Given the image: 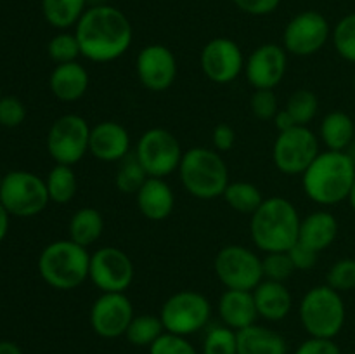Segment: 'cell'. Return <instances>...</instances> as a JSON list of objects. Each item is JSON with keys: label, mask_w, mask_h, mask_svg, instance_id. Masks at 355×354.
<instances>
[{"label": "cell", "mask_w": 355, "mask_h": 354, "mask_svg": "<svg viewBox=\"0 0 355 354\" xmlns=\"http://www.w3.org/2000/svg\"><path fill=\"white\" fill-rule=\"evenodd\" d=\"M76 40L85 59L92 62H111L130 49L134 30L128 17L116 7H87L75 26Z\"/></svg>", "instance_id": "6da1fadb"}, {"label": "cell", "mask_w": 355, "mask_h": 354, "mask_svg": "<svg viewBox=\"0 0 355 354\" xmlns=\"http://www.w3.org/2000/svg\"><path fill=\"white\" fill-rule=\"evenodd\" d=\"M354 183L355 162L347 151H321L302 174L305 194L314 203L324 207L349 200Z\"/></svg>", "instance_id": "7a4b0ae2"}, {"label": "cell", "mask_w": 355, "mask_h": 354, "mask_svg": "<svg viewBox=\"0 0 355 354\" xmlns=\"http://www.w3.org/2000/svg\"><path fill=\"white\" fill-rule=\"evenodd\" d=\"M302 217L297 207L283 196H270L252 214V242L263 253L288 252L298 242Z\"/></svg>", "instance_id": "3957f363"}, {"label": "cell", "mask_w": 355, "mask_h": 354, "mask_svg": "<svg viewBox=\"0 0 355 354\" xmlns=\"http://www.w3.org/2000/svg\"><path fill=\"white\" fill-rule=\"evenodd\" d=\"M90 253L73 239H58L45 246L38 257V273L55 290H75L89 280Z\"/></svg>", "instance_id": "277c9868"}, {"label": "cell", "mask_w": 355, "mask_h": 354, "mask_svg": "<svg viewBox=\"0 0 355 354\" xmlns=\"http://www.w3.org/2000/svg\"><path fill=\"white\" fill-rule=\"evenodd\" d=\"M180 183L191 196L198 200H215L224 196L229 186V170L217 149L196 146L184 153L179 165Z\"/></svg>", "instance_id": "5b68a950"}, {"label": "cell", "mask_w": 355, "mask_h": 354, "mask_svg": "<svg viewBox=\"0 0 355 354\" xmlns=\"http://www.w3.org/2000/svg\"><path fill=\"white\" fill-rule=\"evenodd\" d=\"M298 316L305 332L318 339H335L347 318L345 302L340 292L329 285L312 287L300 301Z\"/></svg>", "instance_id": "8992f818"}, {"label": "cell", "mask_w": 355, "mask_h": 354, "mask_svg": "<svg viewBox=\"0 0 355 354\" xmlns=\"http://www.w3.org/2000/svg\"><path fill=\"white\" fill-rule=\"evenodd\" d=\"M0 201L10 215L33 217L45 210L51 198L45 179L28 170H12L2 177Z\"/></svg>", "instance_id": "52a82bcc"}, {"label": "cell", "mask_w": 355, "mask_h": 354, "mask_svg": "<svg viewBox=\"0 0 355 354\" xmlns=\"http://www.w3.org/2000/svg\"><path fill=\"white\" fill-rule=\"evenodd\" d=\"M214 271L225 290L253 292L263 280L262 259L245 245H225L217 252Z\"/></svg>", "instance_id": "ba28073f"}, {"label": "cell", "mask_w": 355, "mask_h": 354, "mask_svg": "<svg viewBox=\"0 0 355 354\" xmlns=\"http://www.w3.org/2000/svg\"><path fill=\"white\" fill-rule=\"evenodd\" d=\"M210 301L194 290H180L170 295L159 311V318L166 332L182 337L203 330L210 321Z\"/></svg>", "instance_id": "9c48e42d"}, {"label": "cell", "mask_w": 355, "mask_h": 354, "mask_svg": "<svg viewBox=\"0 0 355 354\" xmlns=\"http://www.w3.org/2000/svg\"><path fill=\"white\" fill-rule=\"evenodd\" d=\"M135 156L149 177L165 179L179 170L184 151L179 139L172 132L163 127H153L139 137Z\"/></svg>", "instance_id": "30bf717a"}, {"label": "cell", "mask_w": 355, "mask_h": 354, "mask_svg": "<svg viewBox=\"0 0 355 354\" xmlns=\"http://www.w3.org/2000/svg\"><path fill=\"white\" fill-rule=\"evenodd\" d=\"M90 125L83 117L68 113L59 117L47 132V151L55 163L73 167L89 153Z\"/></svg>", "instance_id": "8fae6325"}, {"label": "cell", "mask_w": 355, "mask_h": 354, "mask_svg": "<svg viewBox=\"0 0 355 354\" xmlns=\"http://www.w3.org/2000/svg\"><path fill=\"white\" fill-rule=\"evenodd\" d=\"M321 153L319 139L304 125L279 132L274 141L272 160L277 170L286 176H302Z\"/></svg>", "instance_id": "7c38bea8"}, {"label": "cell", "mask_w": 355, "mask_h": 354, "mask_svg": "<svg viewBox=\"0 0 355 354\" xmlns=\"http://www.w3.org/2000/svg\"><path fill=\"white\" fill-rule=\"evenodd\" d=\"M134 276V262L118 246H101L90 253L89 280L103 294H125Z\"/></svg>", "instance_id": "4fadbf2b"}, {"label": "cell", "mask_w": 355, "mask_h": 354, "mask_svg": "<svg viewBox=\"0 0 355 354\" xmlns=\"http://www.w3.org/2000/svg\"><path fill=\"white\" fill-rule=\"evenodd\" d=\"M331 26L328 19L318 10H304L291 17L283 31V47L288 54L298 58L314 56L331 38Z\"/></svg>", "instance_id": "5bb4252c"}, {"label": "cell", "mask_w": 355, "mask_h": 354, "mask_svg": "<svg viewBox=\"0 0 355 354\" xmlns=\"http://www.w3.org/2000/svg\"><path fill=\"white\" fill-rule=\"evenodd\" d=\"M245 56L232 38L215 37L205 44L200 54V66L210 82L227 85L245 69Z\"/></svg>", "instance_id": "9a60e30c"}, {"label": "cell", "mask_w": 355, "mask_h": 354, "mask_svg": "<svg viewBox=\"0 0 355 354\" xmlns=\"http://www.w3.org/2000/svg\"><path fill=\"white\" fill-rule=\"evenodd\" d=\"M134 305L125 294H101L94 301L89 312V321L94 333L101 339H118L127 333L134 319Z\"/></svg>", "instance_id": "2e32d148"}, {"label": "cell", "mask_w": 355, "mask_h": 354, "mask_svg": "<svg viewBox=\"0 0 355 354\" xmlns=\"http://www.w3.org/2000/svg\"><path fill=\"white\" fill-rule=\"evenodd\" d=\"M135 71L146 89L163 92L175 82L177 58L166 45H146L139 51L135 59Z\"/></svg>", "instance_id": "e0dca14e"}, {"label": "cell", "mask_w": 355, "mask_h": 354, "mask_svg": "<svg viewBox=\"0 0 355 354\" xmlns=\"http://www.w3.org/2000/svg\"><path fill=\"white\" fill-rule=\"evenodd\" d=\"M288 69V52L283 45L263 44L259 45L245 62L246 80L253 89L274 90Z\"/></svg>", "instance_id": "ac0fdd59"}, {"label": "cell", "mask_w": 355, "mask_h": 354, "mask_svg": "<svg viewBox=\"0 0 355 354\" xmlns=\"http://www.w3.org/2000/svg\"><path fill=\"white\" fill-rule=\"evenodd\" d=\"M130 134L114 120H103L90 128L89 153L101 162H121L130 155Z\"/></svg>", "instance_id": "d6986e66"}, {"label": "cell", "mask_w": 355, "mask_h": 354, "mask_svg": "<svg viewBox=\"0 0 355 354\" xmlns=\"http://www.w3.org/2000/svg\"><path fill=\"white\" fill-rule=\"evenodd\" d=\"M137 208L149 221H165L175 207V194L170 184L162 177H148L135 193Z\"/></svg>", "instance_id": "ffe728a7"}, {"label": "cell", "mask_w": 355, "mask_h": 354, "mask_svg": "<svg viewBox=\"0 0 355 354\" xmlns=\"http://www.w3.org/2000/svg\"><path fill=\"white\" fill-rule=\"evenodd\" d=\"M89 71L78 61L55 65L49 76L51 92L54 94L55 99L62 101V103H75V101L82 99L89 89Z\"/></svg>", "instance_id": "44dd1931"}, {"label": "cell", "mask_w": 355, "mask_h": 354, "mask_svg": "<svg viewBox=\"0 0 355 354\" xmlns=\"http://www.w3.org/2000/svg\"><path fill=\"white\" fill-rule=\"evenodd\" d=\"M218 314L222 323L236 332L255 325L259 311H257L253 292L225 290L218 298Z\"/></svg>", "instance_id": "7402d4cb"}, {"label": "cell", "mask_w": 355, "mask_h": 354, "mask_svg": "<svg viewBox=\"0 0 355 354\" xmlns=\"http://www.w3.org/2000/svg\"><path fill=\"white\" fill-rule=\"evenodd\" d=\"M253 298H255L260 318L274 323L283 321L290 314L291 305H293L290 290L281 281L262 280L259 287L253 290Z\"/></svg>", "instance_id": "603a6c76"}, {"label": "cell", "mask_w": 355, "mask_h": 354, "mask_svg": "<svg viewBox=\"0 0 355 354\" xmlns=\"http://www.w3.org/2000/svg\"><path fill=\"white\" fill-rule=\"evenodd\" d=\"M338 221L328 210H315L305 215L300 222L298 242L311 246L315 252H322L335 243L338 236Z\"/></svg>", "instance_id": "cb8c5ba5"}, {"label": "cell", "mask_w": 355, "mask_h": 354, "mask_svg": "<svg viewBox=\"0 0 355 354\" xmlns=\"http://www.w3.org/2000/svg\"><path fill=\"white\" fill-rule=\"evenodd\" d=\"M238 354H288V344L279 332L255 323L238 332Z\"/></svg>", "instance_id": "d4e9b609"}, {"label": "cell", "mask_w": 355, "mask_h": 354, "mask_svg": "<svg viewBox=\"0 0 355 354\" xmlns=\"http://www.w3.org/2000/svg\"><path fill=\"white\" fill-rule=\"evenodd\" d=\"M319 135L331 151H347L355 141V124L345 111H329L321 121Z\"/></svg>", "instance_id": "484cf974"}, {"label": "cell", "mask_w": 355, "mask_h": 354, "mask_svg": "<svg viewBox=\"0 0 355 354\" xmlns=\"http://www.w3.org/2000/svg\"><path fill=\"white\" fill-rule=\"evenodd\" d=\"M69 239L82 246H90L103 236L104 217L99 210L92 207L78 208L71 215L68 224Z\"/></svg>", "instance_id": "4316f807"}, {"label": "cell", "mask_w": 355, "mask_h": 354, "mask_svg": "<svg viewBox=\"0 0 355 354\" xmlns=\"http://www.w3.org/2000/svg\"><path fill=\"white\" fill-rule=\"evenodd\" d=\"M87 7H89L87 0H42V12L45 21L58 30L76 26Z\"/></svg>", "instance_id": "83f0119b"}, {"label": "cell", "mask_w": 355, "mask_h": 354, "mask_svg": "<svg viewBox=\"0 0 355 354\" xmlns=\"http://www.w3.org/2000/svg\"><path fill=\"white\" fill-rule=\"evenodd\" d=\"M45 184H47L49 198L58 205L69 203L78 191V179L73 167L61 165V163H55L49 170Z\"/></svg>", "instance_id": "f1b7e54d"}, {"label": "cell", "mask_w": 355, "mask_h": 354, "mask_svg": "<svg viewBox=\"0 0 355 354\" xmlns=\"http://www.w3.org/2000/svg\"><path fill=\"white\" fill-rule=\"evenodd\" d=\"M224 200L227 201V205L232 210L239 212V214L252 215L262 205V201L266 198H263L259 186H255L253 183H248V180H234V183H229V186L225 187Z\"/></svg>", "instance_id": "f546056e"}, {"label": "cell", "mask_w": 355, "mask_h": 354, "mask_svg": "<svg viewBox=\"0 0 355 354\" xmlns=\"http://www.w3.org/2000/svg\"><path fill=\"white\" fill-rule=\"evenodd\" d=\"M165 332L166 330L163 326L159 316L139 314L134 316V319L128 325L125 337H127V340L132 346L151 347Z\"/></svg>", "instance_id": "4dcf8cb0"}, {"label": "cell", "mask_w": 355, "mask_h": 354, "mask_svg": "<svg viewBox=\"0 0 355 354\" xmlns=\"http://www.w3.org/2000/svg\"><path fill=\"white\" fill-rule=\"evenodd\" d=\"M284 110L293 117L295 124L309 127L312 120L318 117L319 99L318 94L311 89H298L288 97Z\"/></svg>", "instance_id": "1f68e13d"}, {"label": "cell", "mask_w": 355, "mask_h": 354, "mask_svg": "<svg viewBox=\"0 0 355 354\" xmlns=\"http://www.w3.org/2000/svg\"><path fill=\"white\" fill-rule=\"evenodd\" d=\"M148 172L135 155L125 156L120 162V167L116 170V177H114V184H116L118 191L125 194H135L142 187V184L148 180Z\"/></svg>", "instance_id": "d6a6232c"}, {"label": "cell", "mask_w": 355, "mask_h": 354, "mask_svg": "<svg viewBox=\"0 0 355 354\" xmlns=\"http://www.w3.org/2000/svg\"><path fill=\"white\" fill-rule=\"evenodd\" d=\"M331 40L340 58L355 65V12L347 14L335 24Z\"/></svg>", "instance_id": "836d02e7"}, {"label": "cell", "mask_w": 355, "mask_h": 354, "mask_svg": "<svg viewBox=\"0 0 355 354\" xmlns=\"http://www.w3.org/2000/svg\"><path fill=\"white\" fill-rule=\"evenodd\" d=\"M203 354H238V332L229 326H211L203 340Z\"/></svg>", "instance_id": "e575fe53"}, {"label": "cell", "mask_w": 355, "mask_h": 354, "mask_svg": "<svg viewBox=\"0 0 355 354\" xmlns=\"http://www.w3.org/2000/svg\"><path fill=\"white\" fill-rule=\"evenodd\" d=\"M47 54L55 65H64V62L76 61L78 56H82V51H80V44L76 40L75 31L73 33L61 31L55 37H52L47 45Z\"/></svg>", "instance_id": "d590c367"}, {"label": "cell", "mask_w": 355, "mask_h": 354, "mask_svg": "<svg viewBox=\"0 0 355 354\" xmlns=\"http://www.w3.org/2000/svg\"><path fill=\"white\" fill-rule=\"evenodd\" d=\"M326 285L335 288L340 294L355 290V259H352V257H343V259L336 260L328 269Z\"/></svg>", "instance_id": "8d00e7d4"}, {"label": "cell", "mask_w": 355, "mask_h": 354, "mask_svg": "<svg viewBox=\"0 0 355 354\" xmlns=\"http://www.w3.org/2000/svg\"><path fill=\"white\" fill-rule=\"evenodd\" d=\"M262 269H263V280H272V281H284L291 278L295 273V266L291 262L288 252H272L266 253L262 259Z\"/></svg>", "instance_id": "74e56055"}, {"label": "cell", "mask_w": 355, "mask_h": 354, "mask_svg": "<svg viewBox=\"0 0 355 354\" xmlns=\"http://www.w3.org/2000/svg\"><path fill=\"white\" fill-rule=\"evenodd\" d=\"M149 354H198L187 337L165 332L151 347Z\"/></svg>", "instance_id": "f35d334b"}, {"label": "cell", "mask_w": 355, "mask_h": 354, "mask_svg": "<svg viewBox=\"0 0 355 354\" xmlns=\"http://www.w3.org/2000/svg\"><path fill=\"white\" fill-rule=\"evenodd\" d=\"M250 108L259 120H272L279 111L276 94L270 89H257L250 99Z\"/></svg>", "instance_id": "ab89813d"}, {"label": "cell", "mask_w": 355, "mask_h": 354, "mask_svg": "<svg viewBox=\"0 0 355 354\" xmlns=\"http://www.w3.org/2000/svg\"><path fill=\"white\" fill-rule=\"evenodd\" d=\"M26 118V106L14 96H2L0 99V125L7 128L19 127Z\"/></svg>", "instance_id": "60d3db41"}, {"label": "cell", "mask_w": 355, "mask_h": 354, "mask_svg": "<svg viewBox=\"0 0 355 354\" xmlns=\"http://www.w3.org/2000/svg\"><path fill=\"white\" fill-rule=\"evenodd\" d=\"M291 262H293L295 269L298 271H309L318 264L319 252L312 250L311 246L304 245L302 242H297L290 250H288Z\"/></svg>", "instance_id": "b9f144b4"}, {"label": "cell", "mask_w": 355, "mask_h": 354, "mask_svg": "<svg viewBox=\"0 0 355 354\" xmlns=\"http://www.w3.org/2000/svg\"><path fill=\"white\" fill-rule=\"evenodd\" d=\"M295 354H342L338 344L333 339H318L311 337L297 347Z\"/></svg>", "instance_id": "7bdbcfd3"}, {"label": "cell", "mask_w": 355, "mask_h": 354, "mask_svg": "<svg viewBox=\"0 0 355 354\" xmlns=\"http://www.w3.org/2000/svg\"><path fill=\"white\" fill-rule=\"evenodd\" d=\"M239 10L250 16H267L279 7L281 0H232Z\"/></svg>", "instance_id": "ee69618b"}, {"label": "cell", "mask_w": 355, "mask_h": 354, "mask_svg": "<svg viewBox=\"0 0 355 354\" xmlns=\"http://www.w3.org/2000/svg\"><path fill=\"white\" fill-rule=\"evenodd\" d=\"M211 142L218 153L229 151L236 144V130L229 124L215 125L214 132H211Z\"/></svg>", "instance_id": "f6af8a7d"}, {"label": "cell", "mask_w": 355, "mask_h": 354, "mask_svg": "<svg viewBox=\"0 0 355 354\" xmlns=\"http://www.w3.org/2000/svg\"><path fill=\"white\" fill-rule=\"evenodd\" d=\"M272 121H274V127L277 128V132H284V130H290V128L297 127L293 117H291L286 110L277 111L276 117L272 118Z\"/></svg>", "instance_id": "bcb514c9"}, {"label": "cell", "mask_w": 355, "mask_h": 354, "mask_svg": "<svg viewBox=\"0 0 355 354\" xmlns=\"http://www.w3.org/2000/svg\"><path fill=\"white\" fill-rule=\"evenodd\" d=\"M9 217L10 214L6 210L2 201H0V242H3V238L7 236V231H9Z\"/></svg>", "instance_id": "7dc6e473"}, {"label": "cell", "mask_w": 355, "mask_h": 354, "mask_svg": "<svg viewBox=\"0 0 355 354\" xmlns=\"http://www.w3.org/2000/svg\"><path fill=\"white\" fill-rule=\"evenodd\" d=\"M0 354H23V351H21V347L16 342L2 340L0 342Z\"/></svg>", "instance_id": "c3c4849f"}, {"label": "cell", "mask_w": 355, "mask_h": 354, "mask_svg": "<svg viewBox=\"0 0 355 354\" xmlns=\"http://www.w3.org/2000/svg\"><path fill=\"white\" fill-rule=\"evenodd\" d=\"M349 203H350V207H352L355 210V183H354V187H352V193H350V196H349Z\"/></svg>", "instance_id": "681fc988"}, {"label": "cell", "mask_w": 355, "mask_h": 354, "mask_svg": "<svg viewBox=\"0 0 355 354\" xmlns=\"http://www.w3.org/2000/svg\"><path fill=\"white\" fill-rule=\"evenodd\" d=\"M352 87H354V92H355V73H354V80H352Z\"/></svg>", "instance_id": "f907efd6"}, {"label": "cell", "mask_w": 355, "mask_h": 354, "mask_svg": "<svg viewBox=\"0 0 355 354\" xmlns=\"http://www.w3.org/2000/svg\"><path fill=\"white\" fill-rule=\"evenodd\" d=\"M0 99H2V89H0Z\"/></svg>", "instance_id": "816d5d0a"}, {"label": "cell", "mask_w": 355, "mask_h": 354, "mask_svg": "<svg viewBox=\"0 0 355 354\" xmlns=\"http://www.w3.org/2000/svg\"><path fill=\"white\" fill-rule=\"evenodd\" d=\"M2 177H3V176H2V174H0V183H2Z\"/></svg>", "instance_id": "f5cc1de1"}, {"label": "cell", "mask_w": 355, "mask_h": 354, "mask_svg": "<svg viewBox=\"0 0 355 354\" xmlns=\"http://www.w3.org/2000/svg\"><path fill=\"white\" fill-rule=\"evenodd\" d=\"M352 354H355V353H352Z\"/></svg>", "instance_id": "db71d44e"}]
</instances>
